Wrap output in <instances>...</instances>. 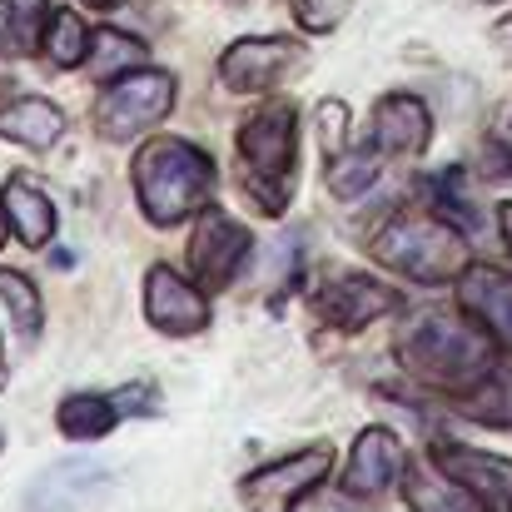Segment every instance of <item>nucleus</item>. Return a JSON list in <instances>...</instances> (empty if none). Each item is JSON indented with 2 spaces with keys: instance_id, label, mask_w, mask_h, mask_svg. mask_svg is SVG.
Here are the masks:
<instances>
[{
  "instance_id": "nucleus-1",
  "label": "nucleus",
  "mask_w": 512,
  "mask_h": 512,
  "mask_svg": "<svg viewBox=\"0 0 512 512\" xmlns=\"http://www.w3.org/2000/svg\"><path fill=\"white\" fill-rule=\"evenodd\" d=\"M398 363L438 393H473L498 368V339L468 309H423L398 334Z\"/></svg>"
},
{
  "instance_id": "nucleus-2",
  "label": "nucleus",
  "mask_w": 512,
  "mask_h": 512,
  "mask_svg": "<svg viewBox=\"0 0 512 512\" xmlns=\"http://www.w3.org/2000/svg\"><path fill=\"white\" fill-rule=\"evenodd\" d=\"M214 174H219L214 160L194 140H179V135H155L150 145L135 150V165H130L135 199L145 219L160 229L214 209Z\"/></svg>"
},
{
  "instance_id": "nucleus-3",
  "label": "nucleus",
  "mask_w": 512,
  "mask_h": 512,
  "mask_svg": "<svg viewBox=\"0 0 512 512\" xmlns=\"http://www.w3.org/2000/svg\"><path fill=\"white\" fill-rule=\"evenodd\" d=\"M368 254L413 284H448L473 269V249L463 229L448 219H428V214H393L388 229L368 244Z\"/></svg>"
},
{
  "instance_id": "nucleus-4",
  "label": "nucleus",
  "mask_w": 512,
  "mask_h": 512,
  "mask_svg": "<svg viewBox=\"0 0 512 512\" xmlns=\"http://www.w3.org/2000/svg\"><path fill=\"white\" fill-rule=\"evenodd\" d=\"M294 170H299V110L274 100L239 130L244 194H254L264 214H279L294 199Z\"/></svg>"
},
{
  "instance_id": "nucleus-5",
  "label": "nucleus",
  "mask_w": 512,
  "mask_h": 512,
  "mask_svg": "<svg viewBox=\"0 0 512 512\" xmlns=\"http://www.w3.org/2000/svg\"><path fill=\"white\" fill-rule=\"evenodd\" d=\"M174 95H179V80L170 70H130L120 80H110L95 100V130L115 145L155 130L165 115L174 110Z\"/></svg>"
},
{
  "instance_id": "nucleus-6",
  "label": "nucleus",
  "mask_w": 512,
  "mask_h": 512,
  "mask_svg": "<svg viewBox=\"0 0 512 512\" xmlns=\"http://www.w3.org/2000/svg\"><path fill=\"white\" fill-rule=\"evenodd\" d=\"M304 60H309L304 45L289 40V35H249V40H234L219 55V85L229 95H264L279 80L299 75Z\"/></svg>"
},
{
  "instance_id": "nucleus-7",
  "label": "nucleus",
  "mask_w": 512,
  "mask_h": 512,
  "mask_svg": "<svg viewBox=\"0 0 512 512\" xmlns=\"http://www.w3.org/2000/svg\"><path fill=\"white\" fill-rule=\"evenodd\" d=\"M249 249H254V234H249L234 214H224V209H204V214H199V229L189 234L184 259H189L194 284L209 289V294H219V289H229V284L239 279Z\"/></svg>"
},
{
  "instance_id": "nucleus-8",
  "label": "nucleus",
  "mask_w": 512,
  "mask_h": 512,
  "mask_svg": "<svg viewBox=\"0 0 512 512\" xmlns=\"http://www.w3.org/2000/svg\"><path fill=\"white\" fill-rule=\"evenodd\" d=\"M334 468V448L314 443V448H299L279 463H264L254 468L244 483H239V498L249 503V512H289L304 493H314Z\"/></svg>"
},
{
  "instance_id": "nucleus-9",
  "label": "nucleus",
  "mask_w": 512,
  "mask_h": 512,
  "mask_svg": "<svg viewBox=\"0 0 512 512\" xmlns=\"http://www.w3.org/2000/svg\"><path fill=\"white\" fill-rule=\"evenodd\" d=\"M393 309H403V294L368 279V274H343V279H329L319 294H314V314L324 324H334L343 334L353 329H368L378 319H388Z\"/></svg>"
},
{
  "instance_id": "nucleus-10",
  "label": "nucleus",
  "mask_w": 512,
  "mask_h": 512,
  "mask_svg": "<svg viewBox=\"0 0 512 512\" xmlns=\"http://www.w3.org/2000/svg\"><path fill=\"white\" fill-rule=\"evenodd\" d=\"M145 319L170 339H189L209 329V299L199 294V284L174 274L170 264H155L145 274Z\"/></svg>"
},
{
  "instance_id": "nucleus-11",
  "label": "nucleus",
  "mask_w": 512,
  "mask_h": 512,
  "mask_svg": "<svg viewBox=\"0 0 512 512\" xmlns=\"http://www.w3.org/2000/svg\"><path fill=\"white\" fill-rule=\"evenodd\" d=\"M408 448L393 428H363L353 438V453H348V468H343V493L353 498H378L388 493L393 483H403L408 473Z\"/></svg>"
},
{
  "instance_id": "nucleus-12",
  "label": "nucleus",
  "mask_w": 512,
  "mask_h": 512,
  "mask_svg": "<svg viewBox=\"0 0 512 512\" xmlns=\"http://www.w3.org/2000/svg\"><path fill=\"white\" fill-rule=\"evenodd\" d=\"M433 140V115L418 95L393 90L373 105V150L378 155H423Z\"/></svg>"
},
{
  "instance_id": "nucleus-13",
  "label": "nucleus",
  "mask_w": 512,
  "mask_h": 512,
  "mask_svg": "<svg viewBox=\"0 0 512 512\" xmlns=\"http://www.w3.org/2000/svg\"><path fill=\"white\" fill-rule=\"evenodd\" d=\"M458 304L493 334V339L512 348V274L493 269V264H473L458 279Z\"/></svg>"
},
{
  "instance_id": "nucleus-14",
  "label": "nucleus",
  "mask_w": 512,
  "mask_h": 512,
  "mask_svg": "<svg viewBox=\"0 0 512 512\" xmlns=\"http://www.w3.org/2000/svg\"><path fill=\"white\" fill-rule=\"evenodd\" d=\"M433 458H438L458 483H468L483 503H512V463L508 458H493V453H478V448H463V443H438Z\"/></svg>"
},
{
  "instance_id": "nucleus-15",
  "label": "nucleus",
  "mask_w": 512,
  "mask_h": 512,
  "mask_svg": "<svg viewBox=\"0 0 512 512\" xmlns=\"http://www.w3.org/2000/svg\"><path fill=\"white\" fill-rule=\"evenodd\" d=\"M0 199H5V219H10V229H15L20 244H30V249L50 244V234H55V204L40 189L35 174H10V184L0 189Z\"/></svg>"
},
{
  "instance_id": "nucleus-16",
  "label": "nucleus",
  "mask_w": 512,
  "mask_h": 512,
  "mask_svg": "<svg viewBox=\"0 0 512 512\" xmlns=\"http://www.w3.org/2000/svg\"><path fill=\"white\" fill-rule=\"evenodd\" d=\"M403 498H408L413 512H493L468 483H458L453 473L423 468V463H408V473H403Z\"/></svg>"
},
{
  "instance_id": "nucleus-17",
  "label": "nucleus",
  "mask_w": 512,
  "mask_h": 512,
  "mask_svg": "<svg viewBox=\"0 0 512 512\" xmlns=\"http://www.w3.org/2000/svg\"><path fill=\"white\" fill-rule=\"evenodd\" d=\"M0 135L10 145H25V150H50L65 135V110L55 100H40V95L10 100L0 110Z\"/></svg>"
},
{
  "instance_id": "nucleus-18",
  "label": "nucleus",
  "mask_w": 512,
  "mask_h": 512,
  "mask_svg": "<svg viewBox=\"0 0 512 512\" xmlns=\"http://www.w3.org/2000/svg\"><path fill=\"white\" fill-rule=\"evenodd\" d=\"M120 413H125V403L110 398V393H70L55 408V428L75 443H90V438H105L120 423Z\"/></svg>"
},
{
  "instance_id": "nucleus-19",
  "label": "nucleus",
  "mask_w": 512,
  "mask_h": 512,
  "mask_svg": "<svg viewBox=\"0 0 512 512\" xmlns=\"http://www.w3.org/2000/svg\"><path fill=\"white\" fill-rule=\"evenodd\" d=\"M50 0H0V50L5 55H35L45 50L50 30Z\"/></svg>"
},
{
  "instance_id": "nucleus-20",
  "label": "nucleus",
  "mask_w": 512,
  "mask_h": 512,
  "mask_svg": "<svg viewBox=\"0 0 512 512\" xmlns=\"http://www.w3.org/2000/svg\"><path fill=\"white\" fill-rule=\"evenodd\" d=\"M145 40H135V35H125V30H115V25H100L95 30V40H90V75L95 80H120V75H130V70H145Z\"/></svg>"
},
{
  "instance_id": "nucleus-21",
  "label": "nucleus",
  "mask_w": 512,
  "mask_h": 512,
  "mask_svg": "<svg viewBox=\"0 0 512 512\" xmlns=\"http://www.w3.org/2000/svg\"><path fill=\"white\" fill-rule=\"evenodd\" d=\"M463 413L488 428H512V358H503L473 393H463Z\"/></svg>"
},
{
  "instance_id": "nucleus-22",
  "label": "nucleus",
  "mask_w": 512,
  "mask_h": 512,
  "mask_svg": "<svg viewBox=\"0 0 512 512\" xmlns=\"http://www.w3.org/2000/svg\"><path fill=\"white\" fill-rule=\"evenodd\" d=\"M0 304H5V314H10V324H15L20 343L40 339V329H45V304H40V289H35L25 274L0 269Z\"/></svg>"
},
{
  "instance_id": "nucleus-23",
  "label": "nucleus",
  "mask_w": 512,
  "mask_h": 512,
  "mask_svg": "<svg viewBox=\"0 0 512 512\" xmlns=\"http://www.w3.org/2000/svg\"><path fill=\"white\" fill-rule=\"evenodd\" d=\"M90 40H95V30H85V20L75 10H55L50 30H45V55L55 70H80L90 60Z\"/></svg>"
},
{
  "instance_id": "nucleus-24",
  "label": "nucleus",
  "mask_w": 512,
  "mask_h": 512,
  "mask_svg": "<svg viewBox=\"0 0 512 512\" xmlns=\"http://www.w3.org/2000/svg\"><path fill=\"white\" fill-rule=\"evenodd\" d=\"M373 179H378V155H368V150H339V155L324 160V184H329L339 199L363 194Z\"/></svg>"
},
{
  "instance_id": "nucleus-25",
  "label": "nucleus",
  "mask_w": 512,
  "mask_h": 512,
  "mask_svg": "<svg viewBox=\"0 0 512 512\" xmlns=\"http://www.w3.org/2000/svg\"><path fill=\"white\" fill-rule=\"evenodd\" d=\"M433 204L443 209V219L448 224H458V229H473L478 224V209L463 199V174L458 170H448V174H438L433 179Z\"/></svg>"
},
{
  "instance_id": "nucleus-26",
  "label": "nucleus",
  "mask_w": 512,
  "mask_h": 512,
  "mask_svg": "<svg viewBox=\"0 0 512 512\" xmlns=\"http://www.w3.org/2000/svg\"><path fill=\"white\" fill-rule=\"evenodd\" d=\"M348 5H353V0H294V20H299V30L329 35L343 15H348Z\"/></svg>"
},
{
  "instance_id": "nucleus-27",
  "label": "nucleus",
  "mask_w": 512,
  "mask_h": 512,
  "mask_svg": "<svg viewBox=\"0 0 512 512\" xmlns=\"http://www.w3.org/2000/svg\"><path fill=\"white\" fill-rule=\"evenodd\" d=\"M319 140H324V160L348 150V105L343 100H324L319 105Z\"/></svg>"
},
{
  "instance_id": "nucleus-28",
  "label": "nucleus",
  "mask_w": 512,
  "mask_h": 512,
  "mask_svg": "<svg viewBox=\"0 0 512 512\" xmlns=\"http://www.w3.org/2000/svg\"><path fill=\"white\" fill-rule=\"evenodd\" d=\"M498 224H503V239H508V249H512V199L498 204Z\"/></svg>"
},
{
  "instance_id": "nucleus-29",
  "label": "nucleus",
  "mask_w": 512,
  "mask_h": 512,
  "mask_svg": "<svg viewBox=\"0 0 512 512\" xmlns=\"http://www.w3.org/2000/svg\"><path fill=\"white\" fill-rule=\"evenodd\" d=\"M493 35H498V50H508V55H512V15L498 25V30H493Z\"/></svg>"
},
{
  "instance_id": "nucleus-30",
  "label": "nucleus",
  "mask_w": 512,
  "mask_h": 512,
  "mask_svg": "<svg viewBox=\"0 0 512 512\" xmlns=\"http://www.w3.org/2000/svg\"><path fill=\"white\" fill-rule=\"evenodd\" d=\"M85 5H90V10H115L120 0H85Z\"/></svg>"
},
{
  "instance_id": "nucleus-31",
  "label": "nucleus",
  "mask_w": 512,
  "mask_h": 512,
  "mask_svg": "<svg viewBox=\"0 0 512 512\" xmlns=\"http://www.w3.org/2000/svg\"><path fill=\"white\" fill-rule=\"evenodd\" d=\"M10 383V363H5V348H0V388Z\"/></svg>"
},
{
  "instance_id": "nucleus-32",
  "label": "nucleus",
  "mask_w": 512,
  "mask_h": 512,
  "mask_svg": "<svg viewBox=\"0 0 512 512\" xmlns=\"http://www.w3.org/2000/svg\"><path fill=\"white\" fill-rule=\"evenodd\" d=\"M5 224H10V219H5V199H0V244H5Z\"/></svg>"
},
{
  "instance_id": "nucleus-33",
  "label": "nucleus",
  "mask_w": 512,
  "mask_h": 512,
  "mask_svg": "<svg viewBox=\"0 0 512 512\" xmlns=\"http://www.w3.org/2000/svg\"><path fill=\"white\" fill-rule=\"evenodd\" d=\"M0 453H5V433H0Z\"/></svg>"
}]
</instances>
